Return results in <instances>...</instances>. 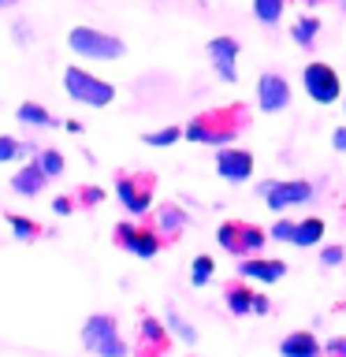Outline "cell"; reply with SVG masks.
I'll return each mask as SVG.
<instances>
[{
	"label": "cell",
	"mask_w": 346,
	"mask_h": 357,
	"mask_svg": "<svg viewBox=\"0 0 346 357\" xmlns=\"http://www.w3.org/2000/svg\"><path fill=\"white\" fill-rule=\"evenodd\" d=\"M242 130V108H216V112H205V116H194L183 127V138L197 142V145H231Z\"/></svg>",
	"instance_id": "obj_1"
},
{
	"label": "cell",
	"mask_w": 346,
	"mask_h": 357,
	"mask_svg": "<svg viewBox=\"0 0 346 357\" xmlns=\"http://www.w3.org/2000/svg\"><path fill=\"white\" fill-rule=\"evenodd\" d=\"M82 346L97 357H127V342L119 339V324L112 312H93L82 324Z\"/></svg>",
	"instance_id": "obj_2"
},
{
	"label": "cell",
	"mask_w": 346,
	"mask_h": 357,
	"mask_svg": "<svg viewBox=\"0 0 346 357\" xmlns=\"http://www.w3.org/2000/svg\"><path fill=\"white\" fill-rule=\"evenodd\" d=\"M63 89L67 97L78 100V105H89V108H105L116 100V86L105 82V78L82 71V67H67L63 71Z\"/></svg>",
	"instance_id": "obj_3"
},
{
	"label": "cell",
	"mask_w": 346,
	"mask_h": 357,
	"mask_svg": "<svg viewBox=\"0 0 346 357\" xmlns=\"http://www.w3.org/2000/svg\"><path fill=\"white\" fill-rule=\"evenodd\" d=\"M67 45H71V52L82 56V60H119V56L127 52V45L119 38H112L105 30H93V26H75L67 33Z\"/></svg>",
	"instance_id": "obj_4"
},
{
	"label": "cell",
	"mask_w": 346,
	"mask_h": 357,
	"mask_svg": "<svg viewBox=\"0 0 346 357\" xmlns=\"http://www.w3.org/2000/svg\"><path fill=\"white\" fill-rule=\"evenodd\" d=\"M216 242H220L227 253H234V257H250V253L261 250V245H264L268 238H264V231H261V227H253V223L227 220V223H220Z\"/></svg>",
	"instance_id": "obj_5"
},
{
	"label": "cell",
	"mask_w": 346,
	"mask_h": 357,
	"mask_svg": "<svg viewBox=\"0 0 346 357\" xmlns=\"http://www.w3.org/2000/svg\"><path fill=\"white\" fill-rule=\"evenodd\" d=\"M301 82H306V93L317 100V105H335V100L343 97V82H339V75H335V67L320 63V60L306 63Z\"/></svg>",
	"instance_id": "obj_6"
},
{
	"label": "cell",
	"mask_w": 346,
	"mask_h": 357,
	"mask_svg": "<svg viewBox=\"0 0 346 357\" xmlns=\"http://www.w3.org/2000/svg\"><path fill=\"white\" fill-rule=\"evenodd\" d=\"M261 194L272 212H283L290 205L313 201V183H306V178H279V183H261Z\"/></svg>",
	"instance_id": "obj_7"
},
{
	"label": "cell",
	"mask_w": 346,
	"mask_h": 357,
	"mask_svg": "<svg viewBox=\"0 0 346 357\" xmlns=\"http://www.w3.org/2000/svg\"><path fill=\"white\" fill-rule=\"evenodd\" d=\"M153 175H119L116 178V194L123 201V208L130 212V216H145L153 205Z\"/></svg>",
	"instance_id": "obj_8"
},
{
	"label": "cell",
	"mask_w": 346,
	"mask_h": 357,
	"mask_svg": "<svg viewBox=\"0 0 346 357\" xmlns=\"http://www.w3.org/2000/svg\"><path fill=\"white\" fill-rule=\"evenodd\" d=\"M116 245H123V250H130L134 257H142V261H149V257L160 253L164 238L149 227H134V223H119L116 227Z\"/></svg>",
	"instance_id": "obj_9"
},
{
	"label": "cell",
	"mask_w": 346,
	"mask_h": 357,
	"mask_svg": "<svg viewBox=\"0 0 346 357\" xmlns=\"http://www.w3.org/2000/svg\"><path fill=\"white\" fill-rule=\"evenodd\" d=\"M209 60H212V71H216L223 82H239V41L234 38H212L209 41Z\"/></svg>",
	"instance_id": "obj_10"
},
{
	"label": "cell",
	"mask_w": 346,
	"mask_h": 357,
	"mask_svg": "<svg viewBox=\"0 0 346 357\" xmlns=\"http://www.w3.org/2000/svg\"><path fill=\"white\" fill-rule=\"evenodd\" d=\"M257 105H261V112H283L290 105L287 78L276 75V71H264L261 78H257Z\"/></svg>",
	"instance_id": "obj_11"
},
{
	"label": "cell",
	"mask_w": 346,
	"mask_h": 357,
	"mask_svg": "<svg viewBox=\"0 0 346 357\" xmlns=\"http://www.w3.org/2000/svg\"><path fill=\"white\" fill-rule=\"evenodd\" d=\"M216 172H220V178H227V183H246V178L253 175V153L220 145L216 149Z\"/></svg>",
	"instance_id": "obj_12"
},
{
	"label": "cell",
	"mask_w": 346,
	"mask_h": 357,
	"mask_svg": "<svg viewBox=\"0 0 346 357\" xmlns=\"http://www.w3.org/2000/svg\"><path fill=\"white\" fill-rule=\"evenodd\" d=\"M239 275L242 279H261V283H279L287 275V264L283 261H264V257H242L239 264Z\"/></svg>",
	"instance_id": "obj_13"
},
{
	"label": "cell",
	"mask_w": 346,
	"mask_h": 357,
	"mask_svg": "<svg viewBox=\"0 0 346 357\" xmlns=\"http://www.w3.org/2000/svg\"><path fill=\"white\" fill-rule=\"evenodd\" d=\"M45 183H49V175L41 172V164H38V160H30L27 167H19V172L11 175V190H15V194H22V197L41 194Z\"/></svg>",
	"instance_id": "obj_14"
},
{
	"label": "cell",
	"mask_w": 346,
	"mask_h": 357,
	"mask_svg": "<svg viewBox=\"0 0 346 357\" xmlns=\"http://www.w3.org/2000/svg\"><path fill=\"white\" fill-rule=\"evenodd\" d=\"M324 346L317 342L313 331H290L283 342H279V354L283 357H320Z\"/></svg>",
	"instance_id": "obj_15"
},
{
	"label": "cell",
	"mask_w": 346,
	"mask_h": 357,
	"mask_svg": "<svg viewBox=\"0 0 346 357\" xmlns=\"http://www.w3.org/2000/svg\"><path fill=\"white\" fill-rule=\"evenodd\" d=\"M142 354L145 357H160L167 350V328L153 317H142Z\"/></svg>",
	"instance_id": "obj_16"
},
{
	"label": "cell",
	"mask_w": 346,
	"mask_h": 357,
	"mask_svg": "<svg viewBox=\"0 0 346 357\" xmlns=\"http://www.w3.org/2000/svg\"><path fill=\"white\" fill-rule=\"evenodd\" d=\"M15 119L27 123V127H60V119H56L45 105H38V100H22L19 112H15Z\"/></svg>",
	"instance_id": "obj_17"
},
{
	"label": "cell",
	"mask_w": 346,
	"mask_h": 357,
	"mask_svg": "<svg viewBox=\"0 0 346 357\" xmlns=\"http://www.w3.org/2000/svg\"><path fill=\"white\" fill-rule=\"evenodd\" d=\"M223 301H227V309L234 317H246V312H253V290L246 283H227L223 290Z\"/></svg>",
	"instance_id": "obj_18"
},
{
	"label": "cell",
	"mask_w": 346,
	"mask_h": 357,
	"mask_svg": "<svg viewBox=\"0 0 346 357\" xmlns=\"http://www.w3.org/2000/svg\"><path fill=\"white\" fill-rule=\"evenodd\" d=\"M320 238H324V220H320V216H309V220H301L298 227H294V238H290V245L309 250V245H320Z\"/></svg>",
	"instance_id": "obj_19"
},
{
	"label": "cell",
	"mask_w": 346,
	"mask_h": 357,
	"mask_svg": "<svg viewBox=\"0 0 346 357\" xmlns=\"http://www.w3.org/2000/svg\"><path fill=\"white\" fill-rule=\"evenodd\" d=\"M156 220H160V234H179V231L186 227V212L175 208V205H160Z\"/></svg>",
	"instance_id": "obj_20"
},
{
	"label": "cell",
	"mask_w": 346,
	"mask_h": 357,
	"mask_svg": "<svg viewBox=\"0 0 346 357\" xmlns=\"http://www.w3.org/2000/svg\"><path fill=\"white\" fill-rule=\"evenodd\" d=\"M283 8L287 0H253V15L264 22V26H272V22L283 19Z\"/></svg>",
	"instance_id": "obj_21"
},
{
	"label": "cell",
	"mask_w": 346,
	"mask_h": 357,
	"mask_svg": "<svg viewBox=\"0 0 346 357\" xmlns=\"http://www.w3.org/2000/svg\"><path fill=\"white\" fill-rule=\"evenodd\" d=\"M30 149H33V145L19 142V138H11V134H0V164L19 160V156H30Z\"/></svg>",
	"instance_id": "obj_22"
},
{
	"label": "cell",
	"mask_w": 346,
	"mask_h": 357,
	"mask_svg": "<svg viewBox=\"0 0 346 357\" xmlns=\"http://www.w3.org/2000/svg\"><path fill=\"white\" fill-rule=\"evenodd\" d=\"M212 272H216V261H212L209 253H201V257H194V264H190V283L205 287L209 279H212Z\"/></svg>",
	"instance_id": "obj_23"
},
{
	"label": "cell",
	"mask_w": 346,
	"mask_h": 357,
	"mask_svg": "<svg viewBox=\"0 0 346 357\" xmlns=\"http://www.w3.org/2000/svg\"><path fill=\"white\" fill-rule=\"evenodd\" d=\"M179 138H183V127H160V130H149L142 142L153 145V149H167V145H175Z\"/></svg>",
	"instance_id": "obj_24"
},
{
	"label": "cell",
	"mask_w": 346,
	"mask_h": 357,
	"mask_svg": "<svg viewBox=\"0 0 346 357\" xmlns=\"http://www.w3.org/2000/svg\"><path fill=\"white\" fill-rule=\"evenodd\" d=\"M38 164H41V172L49 175V178H60V175H63V167H67L60 149H41V153H38Z\"/></svg>",
	"instance_id": "obj_25"
},
{
	"label": "cell",
	"mask_w": 346,
	"mask_h": 357,
	"mask_svg": "<svg viewBox=\"0 0 346 357\" xmlns=\"http://www.w3.org/2000/svg\"><path fill=\"white\" fill-rule=\"evenodd\" d=\"M8 227L15 231V238H19V242H33V238L41 234V227H38V223H33V220H27V216H15V212L8 216Z\"/></svg>",
	"instance_id": "obj_26"
},
{
	"label": "cell",
	"mask_w": 346,
	"mask_h": 357,
	"mask_svg": "<svg viewBox=\"0 0 346 357\" xmlns=\"http://www.w3.org/2000/svg\"><path fill=\"white\" fill-rule=\"evenodd\" d=\"M317 30H320V22H317V19H298V22H294V30H290V38H294L298 45H313Z\"/></svg>",
	"instance_id": "obj_27"
},
{
	"label": "cell",
	"mask_w": 346,
	"mask_h": 357,
	"mask_svg": "<svg viewBox=\"0 0 346 357\" xmlns=\"http://www.w3.org/2000/svg\"><path fill=\"white\" fill-rule=\"evenodd\" d=\"M167 328H172V331L179 335V339H183V342H197V331L190 328V324H186L183 317H179L175 309H167Z\"/></svg>",
	"instance_id": "obj_28"
},
{
	"label": "cell",
	"mask_w": 346,
	"mask_h": 357,
	"mask_svg": "<svg viewBox=\"0 0 346 357\" xmlns=\"http://www.w3.org/2000/svg\"><path fill=\"white\" fill-rule=\"evenodd\" d=\"M343 261H346V250H343V245H324V250H320V264L335 268V264H343Z\"/></svg>",
	"instance_id": "obj_29"
},
{
	"label": "cell",
	"mask_w": 346,
	"mask_h": 357,
	"mask_svg": "<svg viewBox=\"0 0 346 357\" xmlns=\"http://www.w3.org/2000/svg\"><path fill=\"white\" fill-rule=\"evenodd\" d=\"M294 227H298V223H290V220H279L276 227H272V238H276V242H290V238H294Z\"/></svg>",
	"instance_id": "obj_30"
},
{
	"label": "cell",
	"mask_w": 346,
	"mask_h": 357,
	"mask_svg": "<svg viewBox=\"0 0 346 357\" xmlns=\"http://www.w3.org/2000/svg\"><path fill=\"white\" fill-rule=\"evenodd\" d=\"M324 350H328L331 357H346V335H335V339L324 342Z\"/></svg>",
	"instance_id": "obj_31"
},
{
	"label": "cell",
	"mask_w": 346,
	"mask_h": 357,
	"mask_svg": "<svg viewBox=\"0 0 346 357\" xmlns=\"http://www.w3.org/2000/svg\"><path fill=\"white\" fill-rule=\"evenodd\" d=\"M78 197H82L86 205H100V197H105V190H97V186H82V190H78Z\"/></svg>",
	"instance_id": "obj_32"
},
{
	"label": "cell",
	"mask_w": 346,
	"mask_h": 357,
	"mask_svg": "<svg viewBox=\"0 0 346 357\" xmlns=\"http://www.w3.org/2000/svg\"><path fill=\"white\" fill-rule=\"evenodd\" d=\"M52 212L67 216V212H75V201H71V197H56V201H52Z\"/></svg>",
	"instance_id": "obj_33"
},
{
	"label": "cell",
	"mask_w": 346,
	"mask_h": 357,
	"mask_svg": "<svg viewBox=\"0 0 346 357\" xmlns=\"http://www.w3.org/2000/svg\"><path fill=\"white\" fill-rule=\"evenodd\" d=\"M331 145H335L339 153H346V127H335V130H331Z\"/></svg>",
	"instance_id": "obj_34"
},
{
	"label": "cell",
	"mask_w": 346,
	"mask_h": 357,
	"mask_svg": "<svg viewBox=\"0 0 346 357\" xmlns=\"http://www.w3.org/2000/svg\"><path fill=\"white\" fill-rule=\"evenodd\" d=\"M253 312H257V317H264V312H268V294H253Z\"/></svg>",
	"instance_id": "obj_35"
},
{
	"label": "cell",
	"mask_w": 346,
	"mask_h": 357,
	"mask_svg": "<svg viewBox=\"0 0 346 357\" xmlns=\"http://www.w3.org/2000/svg\"><path fill=\"white\" fill-rule=\"evenodd\" d=\"M11 4H15V0H0V8H11Z\"/></svg>",
	"instance_id": "obj_36"
},
{
	"label": "cell",
	"mask_w": 346,
	"mask_h": 357,
	"mask_svg": "<svg viewBox=\"0 0 346 357\" xmlns=\"http://www.w3.org/2000/svg\"><path fill=\"white\" fill-rule=\"evenodd\" d=\"M309 4H320V0H309Z\"/></svg>",
	"instance_id": "obj_37"
},
{
	"label": "cell",
	"mask_w": 346,
	"mask_h": 357,
	"mask_svg": "<svg viewBox=\"0 0 346 357\" xmlns=\"http://www.w3.org/2000/svg\"><path fill=\"white\" fill-rule=\"evenodd\" d=\"M343 4H346V0H343Z\"/></svg>",
	"instance_id": "obj_38"
}]
</instances>
